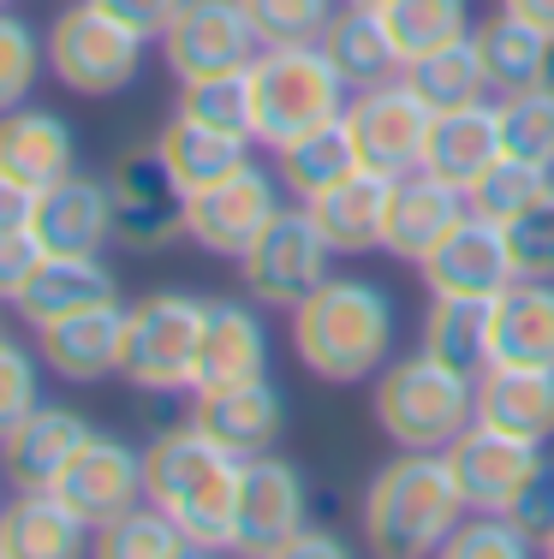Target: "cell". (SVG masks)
I'll return each instance as SVG.
<instances>
[{"label": "cell", "mask_w": 554, "mask_h": 559, "mask_svg": "<svg viewBox=\"0 0 554 559\" xmlns=\"http://www.w3.org/2000/svg\"><path fill=\"white\" fill-rule=\"evenodd\" d=\"M393 334H400L393 298L364 274H328L293 310V352L328 388L381 376V364L393 357Z\"/></svg>", "instance_id": "1"}, {"label": "cell", "mask_w": 554, "mask_h": 559, "mask_svg": "<svg viewBox=\"0 0 554 559\" xmlns=\"http://www.w3.org/2000/svg\"><path fill=\"white\" fill-rule=\"evenodd\" d=\"M239 471H245V459H233V452L221 447L215 435H203L197 423L162 429L143 447V495L191 536L197 554L233 548Z\"/></svg>", "instance_id": "2"}, {"label": "cell", "mask_w": 554, "mask_h": 559, "mask_svg": "<svg viewBox=\"0 0 554 559\" xmlns=\"http://www.w3.org/2000/svg\"><path fill=\"white\" fill-rule=\"evenodd\" d=\"M465 512L471 506L459 495L447 452H400L364 488V542L388 559L441 554Z\"/></svg>", "instance_id": "3"}, {"label": "cell", "mask_w": 554, "mask_h": 559, "mask_svg": "<svg viewBox=\"0 0 554 559\" xmlns=\"http://www.w3.org/2000/svg\"><path fill=\"white\" fill-rule=\"evenodd\" d=\"M376 429L400 452H447L478 423V369H459L417 345V357H388L376 376Z\"/></svg>", "instance_id": "4"}, {"label": "cell", "mask_w": 554, "mask_h": 559, "mask_svg": "<svg viewBox=\"0 0 554 559\" xmlns=\"http://www.w3.org/2000/svg\"><path fill=\"white\" fill-rule=\"evenodd\" d=\"M352 90L340 84V72L328 66L322 43L305 48H262L250 60V102H257V143L281 150V143L305 138V131L328 126L346 114Z\"/></svg>", "instance_id": "5"}, {"label": "cell", "mask_w": 554, "mask_h": 559, "mask_svg": "<svg viewBox=\"0 0 554 559\" xmlns=\"http://www.w3.org/2000/svg\"><path fill=\"white\" fill-rule=\"evenodd\" d=\"M43 48H48V72H55L72 96H90V102L120 96V90H131L143 72V36L126 31V24L114 19L108 7H96V0H72V7L48 24Z\"/></svg>", "instance_id": "6"}, {"label": "cell", "mask_w": 554, "mask_h": 559, "mask_svg": "<svg viewBox=\"0 0 554 559\" xmlns=\"http://www.w3.org/2000/svg\"><path fill=\"white\" fill-rule=\"evenodd\" d=\"M197 340H203V298L191 292H150L126 310L120 376L138 393H191Z\"/></svg>", "instance_id": "7"}, {"label": "cell", "mask_w": 554, "mask_h": 559, "mask_svg": "<svg viewBox=\"0 0 554 559\" xmlns=\"http://www.w3.org/2000/svg\"><path fill=\"white\" fill-rule=\"evenodd\" d=\"M328 274H334V245L322 238V226L310 221L305 203L281 209L257 233V245L239 257V280L250 304H262V310H298Z\"/></svg>", "instance_id": "8"}, {"label": "cell", "mask_w": 554, "mask_h": 559, "mask_svg": "<svg viewBox=\"0 0 554 559\" xmlns=\"http://www.w3.org/2000/svg\"><path fill=\"white\" fill-rule=\"evenodd\" d=\"M429 119H435V108L405 84V72L346 96V126H352V143H358V162L388 173V179L417 173L424 143H429Z\"/></svg>", "instance_id": "9"}, {"label": "cell", "mask_w": 554, "mask_h": 559, "mask_svg": "<svg viewBox=\"0 0 554 559\" xmlns=\"http://www.w3.org/2000/svg\"><path fill=\"white\" fill-rule=\"evenodd\" d=\"M281 179L262 167H239L227 173L221 185H209V191L185 197V238H191L197 250H209V257H227L239 262L250 245H257V233L281 215Z\"/></svg>", "instance_id": "10"}, {"label": "cell", "mask_w": 554, "mask_h": 559, "mask_svg": "<svg viewBox=\"0 0 554 559\" xmlns=\"http://www.w3.org/2000/svg\"><path fill=\"white\" fill-rule=\"evenodd\" d=\"M108 191H114V245L150 257V250H167L174 238H185V191L174 185L155 143L126 150L114 162Z\"/></svg>", "instance_id": "11"}, {"label": "cell", "mask_w": 554, "mask_h": 559, "mask_svg": "<svg viewBox=\"0 0 554 559\" xmlns=\"http://www.w3.org/2000/svg\"><path fill=\"white\" fill-rule=\"evenodd\" d=\"M262 55V36L250 24L245 0H185L179 19L162 31V60L179 84L209 72H239Z\"/></svg>", "instance_id": "12"}, {"label": "cell", "mask_w": 554, "mask_h": 559, "mask_svg": "<svg viewBox=\"0 0 554 559\" xmlns=\"http://www.w3.org/2000/svg\"><path fill=\"white\" fill-rule=\"evenodd\" d=\"M447 464L459 476V495H465L471 512H512L524 500V488L543 476V441H524V435H507L495 423H471L453 447H447Z\"/></svg>", "instance_id": "13"}, {"label": "cell", "mask_w": 554, "mask_h": 559, "mask_svg": "<svg viewBox=\"0 0 554 559\" xmlns=\"http://www.w3.org/2000/svg\"><path fill=\"white\" fill-rule=\"evenodd\" d=\"M310 518V488L298 476V464H286L281 452H257L239 471V506H233V548L274 559L293 530H305Z\"/></svg>", "instance_id": "14"}, {"label": "cell", "mask_w": 554, "mask_h": 559, "mask_svg": "<svg viewBox=\"0 0 554 559\" xmlns=\"http://www.w3.org/2000/svg\"><path fill=\"white\" fill-rule=\"evenodd\" d=\"M55 495L72 506L78 518L90 524V536L96 530H108L114 518H126L131 506H143V452L114 441V435H90L84 447L72 452V464L60 471Z\"/></svg>", "instance_id": "15"}, {"label": "cell", "mask_w": 554, "mask_h": 559, "mask_svg": "<svg viewBox=\"0 0 554 559\" xmlns=\"http://www.w3.org/2000/svg\"><path fill=\"white\" fill-rule=\"evenodd\" d=\"M429 298H500V292L519 280L512 269V250H507V226L500 221H483V215H465L441 245L417 262Z\"/></svg>", "instance_id": "16"}, {"label": "cell", "mask_w": 554, "mask_h": 559, "mask_svg": "<svg viewBox=\"0 0 554 559\" xmlns=\"http://www.w3.org/2000/svg\"><path fill=\"white\" fill-rule=\"evenodd\" d=\"M191 423L203 435H215L233 459H257L274 452L286 435V399L269 376L257 381H233V388H203L191 393Z\"/></svg>", "instance_id": "17"}, {"label": "cell", "mask_w": 554, "mask_h": 559, "mask_svg": "<svg viewBox=\"0 0 554 559\" xmlns=\"http://www.w3.org/2000/svg\"><path fill=\"white\" fill-rule=\"evenodd\" d=\"M36 238L55 257H102L114 245V191L108 179L90 173H66L43 197H36Z\"/></svg>", "instance_id": "18"}, {"label": "cell", "mask_w": 554, "mask_h": 559, "mask_svg": "<svg viewBox=\"0 0 554 559\" xmlns=\"http://www.w3.org/2000/svg\"><path fill=\"white\" fill-rule=\"evenodd\" d=\"M120 345H126V310L120 304H96V310L60 316V322L36 328V352L72 388H96V381L120 376Z\"/></svg>", "instance_id": "19"}, {"label": "cell", "mask_w": 554, "mask_h": 559, "mask_svg": "<svg viewBox=\"0 0 554 559\" xmlns=\"http://www.w3.org/2000/svg\"><path fill=\"white\" fill-rule=\"evenodd\" d=\"M465 215H471L465 191L417 167V173H405V179H393V203H388V233H381V250H388V257H400V262H424Z\"/></svg>", "instance_id": "20"}, {"label": "cell", "mask_w": 554, "mask_h": 559, "mask_svg": "<svg viewBox=\"0 0 554 559\" xmlns=\"http://www.w3.org/2000/svg\"><path fill=\"white\" fill-rule=\"evenodd\" d=\"M269 376V328L250 304L233 298H209L203 304V340H197V381L203 388H233V381H257Z\"/></svg>", "instance_id": "21"}, {"label": "cell", "mask_w": 554, "mask_h": 559, "mask_svg": "<svg viewBox=\"0 0 554 559\" xmlns=\"http://www.w3.org/2000/svg\"><path fill=\"white\" fill-rule=\"evenodd\" d=\"M388 203H393V179L376 167H358L340 185H328L322 197H310L305 209L334 245V257H369V250H381V233H388Z\"/></svg>", "instance_id": "22"}, {"label": "cell", "mask_w": 554, "mask_h": 559, "mask_svg": "<svg viewBox=\"0 0 554 559\" xmlns=\"http://www.w3.org/2000/svg\"><path fill=\"white\" fill-rule=\"evenodd\" d=\"M0 173L31 191H48L55 179L78 173V138L55 108H12L0 114Z\"/></svg>", "instance_id": "23"}, {"label": "cell", "mask_w": 554, "mask_h": 559, "mask_svg": "<svg viewBox=\"0 0 554 559\" xmlns=\"http://www.w3.org/2000/svg\"><path fill=\"white\" fill-rule=\"evenodd\" d=\"M478 423H495L524 441H554V369L543 364H483L478 369Z\"/></svg>", "instance_id": "24"}, {"label": "cell", "mask_w": 554, "mask_h": 559, "mask_svg": "<svg viewBox=\"0 0 554 559\" xmlns=\"http://www.w3.org/2000/svg\"><path fill=\"white\" fill-rule=\"evenodd\" d=\"M90 423L78 417L72 405H36L19 429L0 441V471L19 488H55L60 471L72 464V452L90 441Z\"/></svg>", "instance_id": "25"}, {"label": "cell", "mask_w": 554, "mask_h": 559, "mask_svg": "<svg viewBox=\"0 0 554 559\" xmlns=\"http://www.w3.org/2000/svg\"><path fill=\"white\" fill-rule=\"evenodd\" d=\"M495 155H500V108L483 96V102H465V108H447L429 119V143H424V162L417 167L459 185V191H471V179Z\"/></svg>", "instance_id": "26"}, {"label": "cell", "mask_w": 554, "mask_h": 559, "mask_svg": "<svg viewBox=\"0 0 554 559\" xmlns=\"http://www.w3.org/2000/svg\"><path fill=\"white\" fill-rule=\"evenodd\" d=\"M84 536L90 524L55 488H19V500L0 506V559H72Z\"/></svg>", "instance_id": "27"}, {"label": "cell", "mask_w": 554, "mask_h": 559, "mask_svg": "<svg viewBox=\"0 0 554 559\" xmlns=\"http://www.w3.org/2000/svg\"><path fill=\"white\" fill-rule=\"evenodd\" d=\"M96 304H120V280L102 257H55L48 250L36 280L24 286V298L12 310L24 316L31 328H48L60 316H78V310H96Z\"/></svg>", "instance_id": "28"}, {"label": "cell", "mask_w": 554, "mask_h": 559, "mask_svg": "<svg viewBox=\"0 0 554 559\" xmlns=\"http://www.w3.org/2000/svg\"><path fill=\"white\" fill-rule=\"evenodd\" d=\"M322 55H328V66L340 72V84H346L352 96L405 72V60H400V48H393L381 12L376 7H358V0H346V7L334 12V24L322 31Z\"/></svg>", "instance_id": "29"}, {"label": "cell", "mask_w": 554, "mask_h": 559, "mask_svg": "<svg viewBox=\"0 0 554 559\" xmlns=\"http://www.w3.org/2000/svg\"><path fill=\"white\" fill-rule=\"evenodd\" d=\"M490 364H543V369H554V280H512L495 298Z\"/></svg>", "instance_id": "30"}, {"label": "cell", "mask_w": 554, "mask_h": 559, "mask_svg": "<svg viewBox=\"0 0 554 559\" xmlns=\"http://www.w3.org/2000/svg\"><path fill=\"white\" fill-rule=\"evenodd\" d=\"M155 150H162L167 173H174V185L185 197L209 191V185H221L227 173H239L250 162V138H233V131H215V126H197V119L174 114L162 126V138H155Z\"/></svg>", "instance_id": "31"}, {"label": "cell", "mask_w": 554, "mask_h": 559, "mask_svg": "<svg viewBox=\"0 0 554 559\" xmlns=\"http://www.w3.org/2000/svg\"><path fill=\"white\" fill-rule=\"evenodd\" d=\"M358 167H364V162H358V143H352L346 114L274 150V179H281V191L293 197V203H310V197H322L328 185H340L346 173H358Z\"/></svg>", "instance_id": "32"}, {"label": "cell", "mask_w": 554, "mask_h": 559, "mask_svg": "<svg viewBox=\"0 0 554 559\" xmlns=\"http://www.w3.org/2000/svg\"><path fill=\"white\" fill-rule=\"evenodd\" d=\"M405 84H412L435 114L495 96L490 72H483V55H478V36H459V43H447V48H429V55L405 60Z\"/></svg>", "instance_id": "33"}, {"label": "cell", "mask_w": 554, "mask_h": 559, "mask_svg": "<svg viewBox=\"0 0 554 559\" xmlns=\"http://www.w3.org/2000/svg\"><path fill=\"white\" fill-rule=\"evenodd\" d=\"M471 36H478V55H483V72H490L495 96H512V90H524V84H537V78H543L549 31L512 19L507 7H500L490 24H478Z\"/></svg>", "instance_id": "34"}, {"label": "cell", "mask_w": 554, "mask_h": 559, "mask_svg": "<svg viewBox=\"0 0 554 559\" xmlns=\"http://www.w3.org/2000/svg\"><path fill=\"white\" fill-rule=\"evenodd\" d=\"M490 322H495V298H429L424 352L447 357L459 369H483L490 364Z\"/></svg>", "instance_id": "35"}, {"label": "cell", "mask_w": 554, "mask_h": 559, "mask_svg": "<svg viewBox=\"0 0 554 559\" xmlns=\"http://www.w3.org/2000/svg\"><path fill=\"white\" fill-rule=\"evenodd\" d=\"M381 24H388L400 60H417L429 48H447L471 36V0H381Z\"/></svg>", "instance_id": "36"}, {"label": "cell", "mask_w": 554, "mask_h": 559, "mask_svg": "<svg viewBox=\"0 0 554 559\" xmlns=\"http://www.w3.org/2000/svg\"><path fill=\"white\" fill-rule=\"evenodd\" d=\"M185 119L197 126H215V131H233V138H250L257 143V102H250V66L239 72H209V78H191L179 84V108Z\"/></svg>", "instance_id": "37"}, {"label": "cell", "mask_w": 554, "mask_h": 559, "mask_svg": "<svg viewBox=\"0 0 554 559\" xmlns=\"http://www.w3.org/2000/svg\"><path fill=\"white\" fill-rule=\"evenodd\" d=\"M96 554L102 559H179V554H197L191 536L162 512V506H131L126 518H114L108 530H96Z\"/></svg>", "instance_id": "38"}, {"label": "cell", "mask_w": 554, "mask_h": 559, "mask_svg": "<svg viewBox=\"0 0 554 559\" xmlns=\"http://www.w3.org/2000/svg\"><path fill=\"white\" fill-rule=\"evenodd\" d=\"M543 185H554V167H537V162H519V155H507L500 150L490 167L471 179V191H465V203H471V215H483V221H500L507 226L512 215H519L524 203H531Z\"/></svg>", "instance_id": "39"}, {"label": "cell", "mask_w": 554, "mask_h": 559, "mask_svg": "<svg viewBox=\"0 0 554 559\" xmlns=\"http://www.w3.org/2000/svg\"><path fill=\"white\" fill-rule=\"evenodd\" d=\"M495 108H500V150L519 155V162L554 167V90L524 84L512 96H500Z\"/></svg>", "instance_id": "40"}, {"label": "cell", "mask_w": 554, "mask_h": 559, "mask_svg": "<svg viewBox=\"0 0 554 559\" xmlns=\"http://www.w3.org/2000/svg\"><path fill=\"white\" fill-rule=\"evenodd\" d=\"M537 548H543V542H537L512 512H465L441 554L447 559H524Z\"/></svg>", "instance_id": "41"}, {"label": "cell", "mask_w": 554, "mask_h": 559, "mask_svg": "<svg viewBox=\"0 0 554 559\" xmlns=\"http://www.w3.org/2000/svg\"><path fill=\"white\" fill-rule=\"evenodd\" d=\"M43 72H48V48L36 43V31L7 7L0 12V114L24 108Z\"/></svg>", "instance_id": "42"}, {"label": "cell", "mask_w": 554, "mask_h": 559, "mask_svg": "<svg viewBox=\"0 0 554 559\" xmlns=\"http://www.w3.org/2000/svg\"><path fill=\"white\" fill-rule=\"evenodd\" d=\"M250 24H257L262 48H305L322 43V31L334 24V0H245Z\"/></svg>", "instance_id": "43"}, {"label": "cell", "mask_w": 554, "mask_h": 559, "mask_svg": "<svg viewBox=\"0 0 554 559\" xmlns=\"http://www.w3.org/2000/svg\"><path fill=\"white\" fill-rule=\"evenodd\" d=\"M507 250H512L519 280H554V185H543L507 221Z\"/></svg>", "instance_id": "44"}, {"label": "cell", "mask_w": 554, "mask_h": 559, "mask_svg": "<svg viewBox=\"0 0 554 559\" xmlns=\"http://www.w3.org/2000/svg\"><path fill=\"white\" fill-rule=\"evenodd\" d=\"M43 405V381H36V352L19 340H0V441L19 429L31 411Z\"/></svg>", "instance_id": "45"}, {"label": "cell", "mask_w": 554, "mask_h": 559, "mask_svg": "<svg viewBox=\"0 0 554 559\" xmlns=\"http://www.w3.org/2000/svg\"><path fill=\"white\" fill-rule=\"evenodd\" d=\"M48 245L36 238V226H0V304H19L24 286L43 269Z\"/></svg>", "instance_id": "46"}, {"label": "cell", "mask_w": 554, "mask_h": 559, "mask_svg": "<svg viewBox=\"0 0 554 559\" xmlns=\"http://www.w3.org/2000/svg\"><path fill=\"white\" fill-rule=\"evenodd\" d=\"M96 7H108L114 19L126 24V31L143 36V43H162V31L179 19L185 0H96Z\"/></svg>", "instance_id": "47"}, {"label": "cell", "mask_w": 554, "mask_h": 559, "mask_svg": "<svg viewBox=\"0 0 554 559\" xmlns=\"http://www.w3.org/2000/svg\"><path fill=\"white\" fill-rule=\"evenodd\" d=\"M346 554V542L334 536V530H293V536L281 542V548H274V559H340Z\"/></svg>", "instance_id": "48"}, {"label": "cell", "mask_w": 554, "mask_h": 559, "mask_svg": "<svg viewBox=\"0 0 554 559\" xmlns=\"http://www.w3.org/2000/svg\"><path fill=\"white\" fill-rule=\"evenodd\" d=\"M36 197L43 191H31V185H19V179L0 173V226H31L36 221Z\"/></svg>", "instance_id": "49"}, {"label": "cell", "mask_w": 554, "mask_h": 559, "mask_svg": "<svg viewBox=\"0 0 554 559\" xmlns=\"http://www.w3.org/2000/svg\"><path fill=\"white\" fill-rule=\"evenodd\" d=\"M500 7H507L512 19H524V24H537V31L554 36V0H500Z\"/></svg>", "instance_id": "50"}, {"label": "cell", "mask_w": 554, "mask_h": 559, "mask_svg": "<svg viewBox=\"0 0 554 559\" xmlns=\"http://www.w3.org/2000/svg\"><path fill=\"white\" fill-rule=\"evenodd\" d=\"M537 84H549V90H554V36H549V55H543V78H537Z\"/></svg>", "instance_id": "51"}, {"label": "cell", "mask_w": 554, "mask_h": 559, "mask_svg": "<svg viewBox=\"0 0 554 559\" xmlns=\"http://www.w3.org/2000/svg\"><path fill=\"white\" fill-rule=\"evenodd\" d=\"M543 554H549V559H554V524H549V530H543Z\"/></svg>", "instance_id": "52"}, {"label": "cell", "mask_w": 554, "mask_h": 559, "mask_svg": "<svg viewBox=\"0 0 554 559\" xmlns=\"http://www.w3.org/2000/svg\"><path fill=\"white\" fill-rule=\"evenodd\" d=\"M0 340H7V322H0Z\"/></svg>", "instance_id": "53"}, {"label": "cell", "mask_w": 554, "mask_h": 559, "mask_svg": "<svg viewBox=\"0 0 554 559\" xmlns=\"http://www.w3.org/2000/svg\"><path fill=\"white\" fill-rule=\"evenodd\" d=\"M7 7H12V0H0V12H7Z\"/></svg>", "instance_id": "54"}, {"label": "cell", "mask_w": 554, "mask_h": 559, "mask_svg": "<svg viewBox=\"0 0 554 559\" xmlns=\"http://www.w3.org/2000/svg\"><path fill=\"white\" fill-rule=\"evenodd\" d=\"M0 506H7V500H0Z\"/></svg>", "instance_id": "55"}]
</instances>
